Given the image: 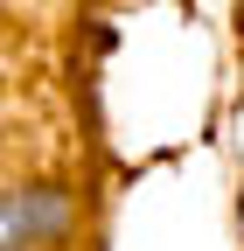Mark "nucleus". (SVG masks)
<instances>
[{
    "label": "nucleus",
    "instance_id": "nucleus-1",
    "mask_svg": "<svg viewBox=\"0 0 244 251\" xmlns=\"http://www.w3.org/2000/svg\"><path fill=\"white\" fill-rule=\"evenodd\" d=\"M70 224V196H56V188H14L7 209H0V244L7 251H28V244H42Z\"/></svg>",
    "mask_w": 244,
    "mask_h": 251
}]
</instances>
